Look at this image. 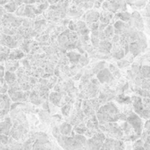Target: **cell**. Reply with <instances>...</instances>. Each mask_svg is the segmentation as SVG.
<instances>
[{"instance_id": "obj_1", "label": "cell", "mask_w": 150, "mask_h": 150, "mask_svg": "<svg viewBox=\"0 0 150 150\" xmlns=\"http://www.w3.org/2000/svg\"><path fill=\"white\" fill-rule=\"evenodd\" d=\"M111 75L110 74V71L107 70H103V71H100V73L98 74V79L101 81H109L111 79Z\"/></svg>"}, {"instance_id": "obj_2", "label": "cell", "mask_w": 150, "mask_h": 150, "mask_svg": "<svg viewBox=\"0 0 150 150\" xmlns=\"http://www.w3.org/2000/svg\"><path fill=\"white\" fill-rule=\"evenodd\" d=\"M19 64L17 61H8L6 62V69L8 70L9 72H12V71H15L16 70V68L18 67Z\"/></svg>"}, {"instance_id": "obj_3", "label": "cell", "mask_w": 150, "mask_h": 150, "mask_svg": "<svg viewBox=\"0 0 150 150\" xmlns=\"http://www.w3.org/2000/svg\"><path fill=\"white\" fill-rule=\"evenodd\" d=\"M5 80L7 81L8 84H13L15 80H16V75L12 72H9L8 71L6 74H5Z\"/></svg>"}, {"instance_id": "obj_4", "label": "cell", "mask_w": 150, "mask_h": 150, "mask_svg": "<svg viewBox=\"0 0 150 150\" xmlns=\"http://www.w3.org/2000/svg\"><path fill=\"white\" fill-rule=\"evenodd\" d=\"M71 127L70 125H68L67 123H64L63 124L61 127H60V132L64 135H68L70 134V132H71Z\"/></svg>"}, {"instance_id": "obj_5", "label": "cell", "mask_w": 150, "mask_h": 150, "mask_svg": "<svg viewBox=\"0 0 150 150\" xmlns=\"http://www.w3.org/2000/svg\"><path fill=\"white\" fill-rule=\"evenodd\" d=\"M24 56L23 53H21V51H18V50H16V51H14L12 54H9V59H21V58H22Z\"/></svg>"}, {"instance_id": "obj_6", "label": "cell", "mask_w": 150, "mask_h": 150, "mask_svg": "<svg viewBox=\"0 0 150 150\" xmlns=\"http://www.w3.org/2000/svg\"><path fill=\"white\" fill-rule=\"evenodd\" d=\"M59 98H60V96L57 93H52L51 94V97H50V99L53 103H57L59 101Z\"/></svg>"}, {"instance_id": "obj_7", "label": "cell", "mask_w": 150, "mask_h": 150, "mask_svg": "<svg viewBox=\"0 0 150 150\" xmlns=\"http://www.w3.org/2000/svg\"><path fill=\"white\" fill-rule=\"evenodd\" d=\"M142 72L143 73L144 76H146V77H150V67H148V66L143 67V69L142 70Z\"/></svg>"}, {"instance_id": "obj_8", "label": "cell", "mask_w": 150, "mask_h": 150, "mask_svg": "<svg viewBox=\"0 0 150 150\" xmlns=\"http://www.w3.org/2000/svg\"><path fill=\"white\" fill-rule=\"evenodd\" d=\"M69 109H70V107H69V106H65V107H64L63 110H62V112H63L64 115H68V113H69Z\"/></svg>"}]
</instances>
